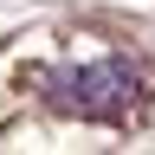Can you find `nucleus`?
I'll list each match as a JSON object with an SVG mask.
<instances>
[{
    "mask_svg": "<svg viewBox=\"0 0 155 155\" xmlns=\"http://www.w3.org/2000/svg\"><path fill=\"white\" fill-rule=\"evenodd\" d=\"M142 65L123 52H104V58H71V65H45L32 71V91L45 97L52 110L65 116H84V123H129L136 104H142Z\"/></svg>",
    "mask_w": 155,
    "mask_h": 155,
    "instance_id": "1",
    "label": "nucleus"
}]
</instances>
